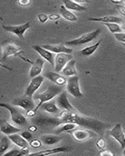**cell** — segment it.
<instances>
[{
	"label": "cell",
	"mask_w": 125,
	"mask_h": 156,
	"mask_svg": "<svg viewBox=\"0 0 125 156\" xmlns=\"http://www.w3.org/2000/svg\"><path fill=\"white\" fill-rule=\"evenodd\" d=\"M19 57L21 58L22 59H23L24 61H27V62L31 64V67H30V72H29V76H30V78H33L34 76H37L41 74L44 64V61L43 60L42 58H37V60L35 62H32V61H30L28 58H26L24 57H23L21 55H19Z\"/></svg>",
	"instance_id": "11"
},
{
	"label": "cell",
	"mask_w": 125,
	"mask_h": 156,
	"mask_svg": "<svg viewBox=\"0 0 125 156\" xmlns=\"http://www.w3.org/2000/svg\"><path fill=\"white\" fill-rule=\"evenodd\" d=\"M63 3L65 7L69 10L81 12V11H84L86 9V7L74 2L73 0H63Z\"/></svg>",
	"instance_id": "25"
},
{
	"label": "cell",
	"mask_w": 125,
	"mask_h": 156,
	"mask_svg": "<svg viewBox=\"0 0 125 156\" xmlns=\"http://www.w3.org/2000/svg\"><path fill=\"white\" fill-rule=\"evenodd\" d=\"M4 155H10V156H20L22 155L21 152H20V150H18V149H12L9 151H7L4 154Z\"/></svg>",
	"instance_id": "34"
},
{
	"label": "cell",
	"mask_w": 125,
	"mask_h": 156,
	"mask_svg": "<svg viewBox=\"0 0 125 156\" xmlns=\"http://www.w3.org/2000/svg\"><path fill=\"white\" fill-rule=\"evenodd\" d=\"M2 60H6L9 56L14 55L19 56L20 53L23 52V48L18 46L17 44L12 41H5L2 43Z\"/></svg>",
	"instance_id": "4"
},
{
	"label": "cell",
	"mask_w": 125,
	"mask_h": 156,
	"mask_svg": "<svg viewBox=\"0 0 125 156\" xmlns=\"http://www.w3.org/2000/svg\"><path fill=\"white\" fill-rule=\"evenodd\" d=\"M89 21L93 22H100V23H117L119 24H122L124 22L121 17L116 16H104L101 17H90L88 19Z\"/></svg>",
	"instance_id": "18"
},
{
	"label": "cell",
	"mask_w": 125,
	"mask_h": 156,
	"mask_svg": "<svg viewBox=\"0 0 125 156\" xmlns=\"http://www.w3.org/2000/svg\"><path fill=\"white\" fill-rule=\"evenodd\" d=\"M0 107L2 108H5V109H7L9 112L10 114L11 119L14 123L17 125H20V126H23V125L27 124V118L19 112V110L16 108H15L13 105H9L7 103H0Z\"/></svg>",
	"instance_id": "5"
},
{
	"label": "cell",
	"mask_w": 125,
	"mask_h": 156,
	"mask_svg": "<svg viewBox=\"0 0 125 156\" xmlns=\"http://www.w3.org/2000/svg\"><path fill=\"white\" fill-rule=\"evenodd\" d=\"M30 0H18V4L20 6H27L30 5Z\"/></svg>",
	"instance_id": "42"
},
{
	"label": "cell",
	"mask_w": 125,
	"mask_h": 156,
	"mask_svg": "<svg viewBox=\"0 0 125 156\" xmlns=\"http://www.w3.org/2000/svg\"><path fill=\"white\" fill-rule=\"evenodd\" d=\"M122 30H123V31H125V21L123 22V23H122Z\"/></svg>",
	"instance_id": "47"
},
{
	"label": "cell",
	"mask_w": 125,
	"mask_h": 156,
	"mask_svg": "<svg viewBox=\"0 0 125 156\" xmlns=\"http://www.w3.org/2000/svg\"><path fill=\"white\" fill-rule=\"evenodd\" d=\"M20 135L23 136L25 140H27V141H30V140H32V138H33V135H32L31 132H30L29 130H28V131L22 132L21 134H20Z\"/></svg>",
	"instance_id": "35"
},
{
	"label": "cell",
	"mask_w": 125,
	"mask_h": 156,
	"mask_svg": "<svg viewBox=\"0 0 125 156\" xmlns=\"http://www.w3.org/2000/svg\"><path fill=\"white\" fill-rule=\"evenodd\" d=\"M34 121L37 125H57V126L62 123L71 122L82 127L93 129V131L98 133H102L104 129L106 128V124L105 122L94 118H90L82 115L76 109L72 111L62 110L59 112L58 117L39 116L34 119Z\"/></svg>",
	"instance_id": "1"
},
{
	"label": "cell",
	"mask_w": 125,
	"mask_h": 156,
	"mask_svg": "<svg viewBox=\"0 0 125 156\" xmlns=\"http://www.w3.org/2000/svg\"><path fill=\"white\" fill-rule=\"evenodd\" d=\"M8 137L9 138L10 141H12L13 144H16V146L19 147H23L25 146H28V141L25 140L21 135L17 134V133H12L8 136Z\"/></svg>",
	"instance_id": "24"
},
{
	"label": "cell",
	"mask_w": 125,
	"mask_h": 156,
	"mask_svg": "<svg viewBox=\"0 0 125 156\" xmlns=\"http://www.w3.org/2000/svg\"><path fill=\"white\" fill-rule=\"evenodd\" d=\"M20 152H21L22 155H27V154H30V148L28 146H25V147H20Z\"/></svg>",
	"instance_id": "40"
},
{
	"label": "cell",
	"mask_w": 125,
	"mask_h": 156,
	"mask_svg": "<svg viewBox=\"0 0 125 156\" xmlns=\"http://www.w3.org/2000/svg\"><path fill=\"white\" fill-rule=\"evenodd\" d=\"M72 58V54L64 53H58L55 56V70L57 73L62 72V69L65 67V66L68 63L69 61H70Z\"/></svg>",
	"instance_id": "13"
},
{
	"label": "cell",
	"mask_w": 125,
	"mask_h": 156,
	"mask_svg": "<svg viewBox=\"0 0 125 156\" xmlns=\"http://www.w3.org/2000/svg\"><path fill=\"white\" fill-rule=\"evenodd\" d=\"M100 33L101 29L99 27V28L93 30V31L83 34V35H81L80 37H78V38L73 39V40H71V41H66L65 44V45H70V46H77V45H81V44H86V43L91 42L92 41H93L94 39H96L99 35H100Z\"/></svg>",
	"instance_id": "3"
},
{
	"label": "cell",
	"mask_w": 125,
	"mask_h": 156,
	"mask_svg": "<svg viewBox=\"0 0 125 156\" xmlns=\"http://www.w3.org/2000/svg\"><path fill=\"white\" fill-rule=\"evenodd\" d=\"M115 6H116L117 10L120 12L122 16L125 17V5H120V4H116Z\"/></svg>",
	"instance_id": "37"
},
{
	"label": "cell",
	"mask_w": 125,
	"mask_h": 156,
	"mask_svg": "<svg viewBox=\"0 0 125 156\" xmlns=\"http://www.w3.org/2000/svg\"><path fill=\"white\" fill-rule=\"evenodd\" d=\"M111 2L115 4H120L122 2H123V0H111Z\"/></svg>",
	"instance_id": "46"
},
{
	"label": "cell",
	"mask_w": 125,
	"mask_h": 156,
	"mask_svg": "<svg viewBox=\"0 0 125 156\" xmlns=\"http://www.w3.org/2000/svg\"><path fill=\"white\" fill-rule=\"evenodd\" d=\"M77 127V125L75 123H71V122H66V123H62V124L58 125V128L56 129V133H62V132H68L72 130V129H76Z\"/></svg>",
	"instance_id": "28"
},
{
	"label": "cell",
	"mask_w": 125,
	"mask_h": 156,
	"mask_svg": "<svg viewBox=\"0 0 125 156\" xmlns=\"http://www.w3.org/2000/svg\"><path fill=\"white\" fill-rule=\"evenodd\" d=\"M104 25L108 28V30L112 33V34H116V33H120L123 32L122 27L120 24L117 23H106Z\"/></svg>",
	"instance_id": "30"
},
{
	"label": "cell",
	"mask_w": 125,
	"mask_h": 156,
	"mask_svg": "<svg viewBox=\"0 0 125 156\" xmlns=\"http://www.w3.org/2000/svg\"><path fill=\"white\" fill-rule=\"evenodd\" d=\"M0 131L5 135H6V136H9V135L12 134V133H16L19 132L20 131V129L12 126L7 120L1 119L0 120Z\"/></svg>",
	"instance_id": "19"
},
{
	"label": "cell",
	"mask_w": 125,
	"mask_h": 156,
	"mask_svg": "<svg viewBox=\"0 0 125 156\" xmlns=\"http://www.w3.org/2000/svg\"><path fill=\"white\" fill-rule=\"evenodd\" d=\"M76 62L75 59H71L68 62V63L65 66V67L62 69V72L63 75L66 76H72L75 75H77V70L76 67Z\"/></svg>",
	"instance_id": "21"
},
{
	"label": "cell",
	"mask_w": 125,
	"mask_h": 156,
	"mask_svg": "<svg viewBox=\"0 0 125 156\" xmlns=\"http://www.w3.org/2000/svg\"><path fill=\"white\" fill-rule=\"evenodd\" d=\"M102 41V39H100V40L97 41L96 44H93V45H90V46L86 47V48H83V50H81L80 54H81L82 55H83V56H90V55H93V54L96 51L97 48H99V46H100V44H101Z\"/></svg>",
	"instance_id": "27"
},
{
	"label": "cell",
	"mask_w": 125,
	"mask_h": 156,
	"mask_svg": "<svg viewBox=\"0 0 125 156\" xmlns=\"http://www.w3.org/2000/svg\"><path fill=\"white\" fill-rule=\"evenodd\" d=\"M96 145L97 148L99 150H101V149H103L106 147V140L103 138V137H100L97 140L96 143Z\"/></svg>",
	"instance_id": "31"
},
{
	"label": "cell",
	"mask_w": 125,
	"mask_h": 156,
	"mask_svg": "<svg viewBox=\"0 0 125 156\" xmlns=\"http://www.w3.org/2000/svg\"><path fill=\"white\" fill-rule=\"evenodd\" d=\"M32 48L34 50H35L43 58L48 61L51 64V66H54V65H55V55H54L53 52L45 49V48H43L42 46H40V45H33Z\"/></svg>",
	"instance_id": "15"
},
{
	"label": "cell",
	"mask_w": 125,
	"mask_h": 156,
	"mask_svg": "<svg viewBox=\"0 0 125 156\" xmlns=\"http://www.w3.org/2000/svg\"><path fill=\"white\" fill-rule=\"evenodd\" d=\"M99 154L101 156H114L112 151H109V150H106V149H101L100 151H99Z\"/></svg>",
	"instance_id": "36"
},
{
	"label": "cell",
	"mask_w": 125,
	"mask_h": 156,
	"mask_svg": "<svg viewBox=\"0 0 125 156\" xmlns=\"http://www.w3.org/2000/svg\"><path fill=\"white\" fill-rule=\"evenodd\" d=\"M36 113H37V112H36L35 110H34V108L27 110V112H26V114H27V116L30 117V118H32V117L35 116Z\"/></svg>",
	"instance_id": "41"
},
{
	"label": "cell",
	"mask_w": 125,
	"mask_h": 156,
	"mask_svg": "<svg viewBox=\"0 0 125 156\" xmlns=\"http://www.w3.org/2000/svg\"><path fill=\"white\" fill-rule=\"evenodd\" d=\"M61 18V15L58 14V13H52V14H50L48 16V20H51V21H56L58 20H59Z\"/></svg>",
	"instance_id": "39"
},
{
	"label": "cell",
	"mask_w": 125,
	"mask_h": 156,
	"mask_svg": "<svg viewBox=\"0 0 125 156\" xmlns=\"http://www.w3.org/2000/svg\"><path fill=\"white\" fill-rule=\"evenodd\" d=\"M122 44H123V46H124V47H125V43H122Z\"/></svg>",
	"instance_id": "49"
},
{
	"label": "cell",
	"mask_w": 125,
	"mask_h": 156,
	"mask_svg": "<svg viewBox=\"0 0 125 156\" xmlns=\"http://www.w3.org/2000/svg\"><path fill=\"white\" fill-rule=\"evenodd\" d=\"M2 27L5 30V31L16 34L18 37L23 39L25 32L27 31V30L30 27V22H27V23H23V24L16 25V26L2 25Z\"/></svg>",
	"instance_id": "8"
},
{
	"label": "cell",
	"mask_w": 125,
	"mask_h": 156,
	"mask_svg": "<svg viewBox=\"0 0 125 156\" xmlns=\"http://www.w3.org/2000/svg\"><path fill=\"white\" fill-rule=\"evenodd\" d=\"M123 2H124V3H125V0H123Z\"/></svg>",
	"instance_id": "50"
},
{
	"label": "cell",
	"mask_w": 125,
	"mask_h": 156,
	"mask_svg": "<svg viewBox=\"0 0 125 156\" xmlns=\"http://www.w3.org/2000/svg\"><path fill=\"white\" fill-rule=\"evenodd\" d=\"M41 108V109L45 111V112H49V113L51 114H58L61 112L60 108L58 107L56 102L54 101H51V100L43 103L41 106L40 107V108Z\"/></svg>",
	"instance_id": "22"
},
{
	"label": "cell",
	"mask_w": 125,
	"mask_h": 156,
	"mask_svg": "<svg viewBox=\"0 0 125 156\" xmlns=\"http://www.w3.org/2000/svg\"><path fill=\"white\" fill-rule=\"evenodd\" d=\"M74 2H77L79 4H81V3H90V0H73Z\"/></svg>",
	"instance_id": "45"
},
{
	"label": "cell",
	"mask_w": 125,
	"mask_h": 156,
	"mask_svg": "<svg viewBox=\"0 0 125 156\" xmlns=\"http://www.w3.org/2000/svg\"><path fill=\"white\" fill-rule=\"evenodd\" d=\"M109 134L113 137L114 140L118 142L120 147L123 149L125 147V133L123 132L122 124L118 122L110 130Z\"/></svg>",
	"instance_id": "9"
},
{
	"label": "cell",
	"mask_w": 125,
	"mask_h": 156,
	"mask_svg": "<svg viewBox=\"0 0 125 156\" xmlns=\"http://www.w3.org/2000/svg\"><path fill=\"white\" fill-rule=\"evenodd\" d=\"M12 105L20 107L24 110L32 109V108H35V103L33 100V98L28 97L27 95L23 96V97L16 98L13 99L12 101Z\"/></svg>",
	"instance_id": "12"
},
{
	"label": "cell",
	"mask_w": 125,
	"mask_h": 156,
	"mask_svg": "<svg viewBox=\"0 0 125 156\" xmlns=\"http://www.w3.org/2000/svg\"><path fill=\"white\" fill-rule=\"evenodd\" d=\"M72 150V148L69 147H55V148L51 149H46L41 151H37V152L30 153L29 155H51V154H57V153L61 152H66Z\"/></svg>",
	"instance_id": "20"
},
{
	"label": "cell",
	"mask_w": 125,
	"mask_h": 156,
	"mask_svg": "<svg viewBox=\"0 0 125 156\" xmlns=\"http://www.w3.org/2000/svg\"><path fill=\"white\" fill-rule=\"evenodd\" d=\"M29 144L34 148H39V147H41L42 142H41V140H38V139H33V140H30Z\"/></svg>",
	"instance_id": "32"
},
{
	"label": "cell",
	"mask_w": 125,
	"mask_h": 156,
	"mask_svg": "<svg viewBox=\"0 0 125 156\" xmlns=\"http://www.w3.org/2000/svg\"><path fill=\"white\" fill-rule=\"evenodd\" d=\"M44 76L58 86H63L67 83L66 78L64 76H62V75H60L59 73H58L57 72L48 71V72H46L44 73Z\"/></svg>",
	"instance_id": "16"
},
{
	"label": "cell",
	"mask_w": 125,
	"mask_h": 156,
	"mask_svg": "<svg viewBox=\"0 0 125 156\" xmlns=\"http://www.w3.org/2000/svg\"><path fill=\"white\" fill-rule=\"evenodd\" d=\"M28 130L30 132H35L37 130V126L36 125H31V126H29Z\"/></svg>",
	"instance_id": "43"
},
{
	"label": "cell",
	"mask_w": 125,
	"mask_h": 156,
	"mask_svg": "<svg viewBox=\"0 0 125 156\" xmlns=\"http://www.w3.org/2000/svg\"><path fill=\"white\" fill-rule=\"evenodd\" d=\"M44 80V76H41V75H38V76L31 78V80H30L29 85L27 86L26 91H25V95L33 98L36 91L42 85Z\"/></svg>",
	"instance_id": "10"
},
{
	"label": "cell",
	"mask_w": 125,
	"mask_h": 156,
	"mask_svg": "<svg viewBox=\"0 0 125 156\" xmlns=\"http://www.w3.org/2000/svg\"><path fill=\"white\" fill-rule=\"evenodd\" d=\"M63 90L62 86L58 85H49L48 88L44 90V92L41 93V94H37L35 96L36 99L39 100L38 105L34 108V110L36 112H37V110L40 108L43 103L46 102V101H51L54 98L57 97V95L60 94Z\"/></svg>",
	"instance_id": "2"
},
{
	"label": "cell",
	"mask_w": 125,
	"mask_h": 156,
	"mask_svg": "<svg viewBox=\"0 0 125 156\" xmlns=\"http://www.w3.org/2000/svg\"><path fill=\"white\" fill-rule=\"evenodd\" d=\"M66 89H67L68 93L73 97L77 98H81L83 97V94L82 93L79 87V79L77 75L69 76L67 80Z\"/></svg>",
	"instance_id": "7"
},
{
	"label": "cell",
	"mask_w": 125,
	"mask_h": 156,
	"mask_svg": "<svg viewBox=\"0 0 125 156\" xmlns=\"http://www.w3.org/2000/svg\"><path fill=\"white\" fill-rule=\"evenodd\" d=\"M0 67H2V68H4V69H7V70H9V71H12L13 69H12L11 67H9V66H6V65H5V64H3L2 62H0Z\"/></svg>",
	"instance_id": "44"
},
{
	"label": "cell",
	"mask_w": 125,
	"mask_h": 156,
	"mask_svg": "<svg viewBox=\"0 0 125 156\" xmlns=\"http://www.w3.org/2000/svg\"><path fill=\"white\" fill-rule=\"evenodd\" d=\"M62 139L61 136L55 134H44L41 136V140L42 144L46 145H53L57 144Z\"/></svg>",
	"instance_id": "23"
},
{
	"label": "cell",
	"mask_w": 125,
	"mask_h": 156,
	"mask_svg": "<svg viewBox=\"0 0 125 156\" xmlns=\"http://www.w3.org/2000/svg\"><path fill=\"white\" fill-rule=\"evenodd\" d=\"M73 138L78 142H83L97 136V133L88 128H77L69 132Z\"/></svg>",
	"instance_id": "6"
},
{
	"label": "cell",
	"mask_w": 125,
	"mask_h": 156,
	"mask_svg": "<svg viewBox=\"0 0 125 156\" xmlns=\"http://www.w3.org/2000/svg\"><path fill=\"white\" fill-rule=\"evenodd\" d=\"M59 12H60L61 16L65 19L66 20H69L71 22H75L77 21L78 18L73 12H71V10L66 9L65 7V5H62L59 9Z\"/></svg>",
	"instance_id": "26"
},
{
	"label": "cell",
	"mask_w": 125,
	"mask_h": 156,
	"mask_svg": "<svg viewBox=\"0 0 125 156\" xmlns=\"http://www.w3.org/2000/svg\"><path fill=\"white\" fill-rule=\"evenodd\" d=\"M10 146V140L8 136H5L0 140V155L5 154Z\"/></svg>",
	"instance_id": "29"
},
{
	"label": "cell",
	"mask_w": 125,
	"mask_h": 156,
	"mask_svg": "<svg viewBox=\"0 0 125 156\" xmlns=\"http://www.w3.org/2000/svg\"><path fill=\"white\" fill-rule=\"evenodd\" d=\"M37 18H38V20L41 23H45V22L48 21V15L44 14V13H40V14H38V16H37Z\"/></svg>",
	"instance_id": "38"
},
{
	"label": "cell",
	"mask_w": 125,
	"mask_h": 156,
	"mask_svg": "<svg viewBox=\"0 0 125 156\" xmlns=\"http://www.w3.org/2000/svg\"><path fill=\"white\" fill-rule=\"evenodd\" d=\"M123 155L125 156V147L123 148Z\"/></svg>",
	"instance_id": "48"
},
{
	"label": "cell",
	"mask_w": 125,
	"mask_h": 156,
	"mask_svg": "<svg viewBox=\"0 0 125 156\" xmlns=\"http://www.w3.org/2000/svg\"><path fill=\"white\" fill-rule=\"evenodd\" d=\"M57 105L59 108H62V110H67V111H72V110H75L76 108L71 105V103L69 102V99H68V95L66 91L62 90L60 94L57 95L56 98Z\"/></svg>",
	"instance_id": "14"
},
{
	"label": "cell",
	"mask_w": 125,
	"mask_h": 156,
	"mask_svg": "<svg viewBox=\"0 0 125 156\" xmlns=\"http://www.w3.org/2000/svg\"><path fill=\"white\" fill-rule=\"evenodd\" d=\"M42 47L45 49L53 52V53L58 54L61 53V52L68 54L72 53V48H69L64 44H44V45H42Z\"/></svg>",
	"instance_id": "17"
},
{
	"label": "cell",
	"mask_w": 125,
	"mask_h": 156,
	"mask_svg": "<svg viewBox=\"0 0 125 156\" xmlns=\"http://www.w3.org/2000/svg\"><path fill=\"white\" fill-rule=\"evenodd\" d=\"M114 37L117 41L120 43H125V32H120V33H116L114 34Z\"/></svg>",
	"instance_id": "33"
}]
</instances>
